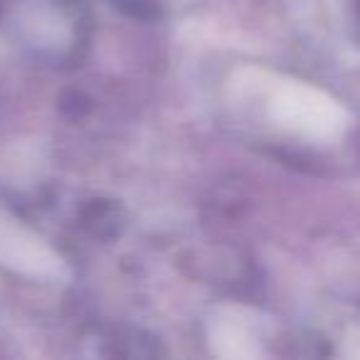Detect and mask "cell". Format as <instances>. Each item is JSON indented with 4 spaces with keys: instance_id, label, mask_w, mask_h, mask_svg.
<instances>
[{
    "instance_id": "obj_1",
    "label": "cell",
    "mask_w": 360,
    "mask_h": 360,
    "mask_svg": "<svg viewBox=\"0 0 360 360\" xmlns=\"http://www.w3.org/2000/svg\"><path fill=\"white\" fill-rule=\"evenodd\" d=\"M84 227L96 237H114L121 230V210L111 202H91L84 210Z\"/></svg>"
}]
</instances>
